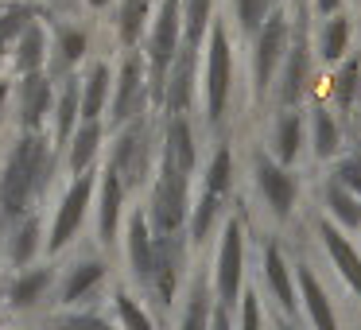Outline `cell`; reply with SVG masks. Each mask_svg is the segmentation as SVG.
I'll list each match as a JSON object with an SVG mask.
<instances>
[{
    "label": "cell",
    "instance_id": "cell-1",
    "mask_svg": "<svg viewBox=\"0 0 361 330\" xmlns=\"http://www.w3.org/2000/svg\"><path fill=\"white\" fill-rule=\"evenodd\" d=\"M233 35H229V20H214L210 35L202 47V102H206V125L218 128L229 113V97H233Z\"/></svg>",
    "mask_w": 361,
    "mask_h": 330
},
{
    "label": "cell",
    "instance_id": "cell-2",
    "mask_svg": "<svg viewBox=\"0 0 361 330\" xmlns=\"http://www.w3.org/2000/svg\"><path fill=\"white\" fill-rule=\"evenodd\" d=\"M144 214H148L152 237H179L183 226L190 221V175L159 159V175L152 183V198Z\"/></svg>",
    "mask_w": 361,
    "mask_h": 330
},
{
    "label": "cell",
    "instance_id": "cell-3",
    "mask_svg": "<svg viewBox=\"0 0 361 330\" xmlns=\"http://www.w3.org/2000/svg\"><path fill=\"white\" fill-rule=\"evenodd\" d=\"M152 109V90H148V63L144 51H121V66L113 71V94H109V128L133 125V121L148 117Z\"/></svg>",
    "mask_w": 361,
    "mask_h": 330
},
{
    "label": "cell",
    "instance_id": "cell-4",
    "mask_svg": "<svg viewBox=\"0 0 361 330\" xmlns=\"http://www.w3.org/2000/svg\"><path fill=\"white\" fill-rule=\"evenodd\" d=\"M291 32H295V16H291L288 4H280L264 20V28L249 39L252 43V94L257 97H264L276 86V74H280L283 55L291 47Z\"/></svg>",
    "mask_w": 361,
    "mask_h": 330
},
{
    "label": "cell",
    "instance_id": "cell-5",
    "mask_svg": "<svg viewBox=\"0 0 361 330\" xmlns=\"http://www.w3.org/2000/svg\"><path fill=\"white\" fill-rule=\"evenodd\" d=\"M307 12L295 8V32H291V47L288 55H283V66L280 74H276V105H280L283 113L288 109H299V97L307 94V86H311V59H314V47H311V28L303 24Z\"/></svg>",
    "mask_w": 361,
    "mask_h": 330
},
{
    "label": "cell",
    "instance_id": "cell-6",
    "mask_svg": "<svg viewBox=\"0 0 361 330\" xmlns=\"http://www.w3.org/2000/svg\"><path fill=\"white\" fill-rule=\"evenodd\" d=\"M152 159H156V148H152V128H148V117L133 121V125L117 128V140H113V152H109V167L121 175L128 190L140 187L152 171Z\"/></svg>",
    "mask_w": 361,
    "mask_h": 330
},
{
    "label": "cell",
    "instance_id": "cell-7",
    "mask_svg": "<svg viewBox=\"0 0 361 330\" xmlns=\"http://www.w3.org/2000/svg\"><path fill=\"white\" fill-rule=\"evenodd\" d=\"M90 59V24L74 16H51V78H71L82 63Z\"/></svg>",
    "mask_w": 361,
    "mask_h": 330
},
{
    "label": "cell",
    "instance_id": "cell-8",
    "mask_svg": "<svg viewBox=\"0 0 361 330\" xmlns=\"http://www.w3.org/2000/svg\"><path fill=\"white\" fill-rule=\"evenodd\" d=\"M94 175H97V171L74 175L71 187H66V195L59 198L55 221H51V241H47L51 252H63L66 245L74 241V233L82 229V221H86V210H90V202H94V183H97Z\"/></svg>",
    "mask_w": 361,
    "mask_h": 330
},
{
    "label": "cell",
    "instance_id": "cell-9",
    "mask_svg": "<svg viewBox=\"0 0 361 330\" xmlns=\"http://www.w3.org/2000/svg\"><path fill=\"white\" fill-rule=\"evenodd\" d=\"M241 276H245V229L237 218H226L221 226V245H218V268H214V288H218V303L233 307L241 299Z\"/></svg>",
    "mask_w": 361,
    "mask_h": 330
},
{
    "label": "cell",
    "instance_id": "cell-10",
    "mask_svg": "<svg viewBox=\"0 0 361 330\" xmlns=\"http://www.w3.org/2000/svg\"><path fill=\"white\" fill-rule=\"evenodd\" d=\"M198 82H202V51H195V47L183 43L179 55H175V63H171V71H167L164 105H159V109H164L167 117H190Z\"/></svg>",
    "mask_w": 361,
    "mask_h": 330
},
{
    "label": "cell",
    "instance_id": "cell-11",
    "mask_svg": "<svg viewBox=\"0 0 361 330\" xmlns=\"http://www.w3.org/2000/svg\"><path fill=\"white\" fill-rule=\"evenodd\" d=\"M55 78L47 71L39 74H27V78L16 82V102H20V128L24 133H43L47 117L55 113Z\"/></svg>",
    "mask_w": 361,
    "mask_h": 330
},
{
    "label": "cell",
    "instance_id": "cell-12",
    "mask_svg": "<svg viewBox=\"0 0 361 330\" xmlns=\"http://www.w3.org/2000/svg\"><path fill=\"white\" fill-rule=\"evenodd\" d=\"M252 175H257V190L264 195L272 218L288 221L291 206H295V198H299V183H295V175H291V167L276 164V159H268V156H257Z\"/></svg>",
    "mask_w": 361,
    "mask_h": 330
},
{
    "label": "cell",
    "instance_id": "cell-13",
    "mask_svg": "<svg viewBox=\"0 0 361 330\" xmlns=\"http://www.w3.org/2000/svg\"><path fill=\"white\" fill-rule=\"evenodd\" d=\"M35 195H39L35 179L8 156L4 167H0V218L24 221L27 210H32V202H35Z\"/></svg>",
    "mask_w": 361,
    "mask_h": 330
},
{
    "label": "cell",
    "instance_id": "cell-14",
    "mask_svg": "<svg viewBox=\"0 0 361 330\" xmlns=\"http://www.w3.org/2000/svg\"><path fill=\"white\" fill-rule=\"evenodd\" d=\"M47 59H51V12L43 20H35V24L12 43V71H16L20 78H27V74L47 71Z\"/></svg>",
    "mask_w": 361,
    "mask_h": 330
},
{
    "label": "cell",
    "instance_id": "cell-15",
    "mask_svg": "<svg viewBox=\"0 0 361 330\" xmlns=\"http://www.w3.org/2000/svg\"><path fill=\"white\" fill-rule=\"evenodd\" d=\"M319 241H322V249H326L330 264L338 268V276H342V280L350 283V291L361 299V252H357V245H353L334 221H319Z\"/></svg>",
    "mask_w": 361,
    "mask_h": 330
},
{
    "label": "cell",
    "instance_id": "cell-16",
    "mask_svg": "<svg viewBox=\"0 0 361 330\" xmlns=\"http://www.w3.org/2000/svg\"><path fill=\"white\" fill-rule=\"evenodd\" d=\"M152 12H156V0H117V8H113V32H117L121 51L144 47L148 28H152Z\"/></svg>",
    "mask_w": 361,
    "mask_h": 330
},
{
    "label": "cell",
    "instance_id": "cell-17",
    "mask_svg": "<svg viewBox=\"0 0 361 330\" xmlns=\"http://www.w3.org/2000/svg\"><path fill=\"white\" fill-rule=\"evenodd\" d=\"M125 195H128V187L121 183V175L113 167H105L102 183H97V237H102V245L117 241V226H121V214H125Z\"/></svg>",
    "mask_w": 361,
    "mask_h": 330
},
{
    "label": "cell",
    "instance_id": "cell-18",
    "mask_svg": "<svg viewBox=\"0 0 361 330\" xmlns=\"http://www.w3.org/2000/svg\"><path fill=\"white\" fill-rule=\"evenodd\" d=\"M125 237H128V264H133V276L152 288V268H156V237H152L148 214H144V210L128 214Z\"/></svg>",
    "mask_w": 361,
    "mask_h": 330
},
{
    "label": "cell",
    "instance_id": "cell-19",
    "mask_svg": "<svg viewBox=\"0 0 361 330\" xmlns=\"http://www.w3.org/2000/svg\"><path fill=\"white\" fill-rule=\"evenodd\" d=\"M159 159H167L171 167H179L183 175H195L198 144H195V125H190V117H167L164 152H159Z\"/></svg>",
    "mask_w": 361,
    "mask_h": 330
},
{
    "label": "cell",
    "instance_id": "cell-20",
    "mask_svg": "<svg viewBox=\"0 0 361 330\" xmlns=\"http://www.w3.org/2000/svg\"><path fill=\"white\" fill-rule=\"evenodd\" d=\"M78 86H82V121H102V113L109 109V94H113V66L105 59L86 63Z\"/></svg>",
    "mask_w": 361,
    "mask_h": 330
},
{
    "label": "cell",
    "instance_id": "cell-21",
    "mask_svg": "<svg viewBox=\"0 0 361 330\" xmlns=\"http://www.w3.org/2000/svg\"><path fill=\"white\" fill-rule=\"evenodd\" d=\"M55 136H51V144H55V152H63L66 144H71V136L78 133L82 125V86H78V74H71V78H63V90H59L55 97Z\"/></svg>",
    "mask_w": 361,
    "mask_h": 330
},
{
    "label": "cell",
    "instance_id": "cell-22",
    "mask_svg": "<svg viewBox=\"0 0 361 330\" xmlns=\"http://www.w3.org/2000/svg\"><path fill=\"white\" fill-rule=\"evenodd\" d=\"M55 156H59L55 144H51L43 133H24V136H20V144L12 148V159L32 175L39 190H43V183L51 179V171H55Z\"/></svg>",
    "mask_w": 361,
    "mask_h": 330
},
{
    "label": "cell",
    "instance_id": "cell-23",
    "mask_svg": "<svg viewBox=\"0 0 361 330\" xmlns=\"http://www.w3.org/2000/svg\"><path fill=\"white\" fill-rule=\"evenodd\" d=\"M350 35H353V24L345 12H338V16L330 20H319V32H314V59L326 66H338L345 55H350Z\"/></svg>",
    "mask_w": 361,
    "mask_h": 330
},
{
    "label": "cell",
    "instance_id": "cell-24",
    "mask_svg": "<svg viewBox=\"0 0 361 330\" xmlns=\"http://www.w3.org/2000/svg\"><path fill=\"white\" fill-rule=\"evenodd\" d=\"M102 140H105V125L102 121H82L78 133L66 144V171L71 175H86L94 171L97 156H102Z\"/></svg>",
    "mask_w": 361,
    "mask_h": 330
},
{
    "label": "cell",
    "instance_id": "cell-25",
    "mask_svg": "<svg viewBox=\"0 0 361 330\" xmlns=\"http://www.w3.org/2000/svg\"><path fill=\"white\" fill-rule=\"evenodd\" d=\"M264 280H268V291L276 295V303H280L283 314H295V283H291V268L288 260H283V249L276 241H268L264 249Z\"/></svg>",
    "mask_w": 361,
    "mask_h": 330
},
{
    "label": "cell",
    "instance_id": "cell-26",
    "mask_svg": "<svg viewBox=\"0 0 361 330\" xmlns=\"http://www.w3.org/2000/svg\"><path fill=\"white\" fill-rule=\"evenodd\" d=\"M295 276H299V299H303V307H307V319H311V326H314V330H338L334 307H330L322 283L314 280V272H311L307 264H299Z\"/></svg>",
    "mask_w": 361,
    "mask_h": 330
},
{
    "label": "cell",
    "instance_id": "cell-27",
    "mask_svg": "<svg viewBox=\"0 0 361 330\" xmlns=\"http://www.w3.org/2000/svg\"><path fill=\"white\" fill-rule=\"evenodd\" d=\"M303 140H307V125H303V113L299 109H288L280 113L276 121V133H272V144H276V164L291 167L303 152Z\"/></svg>",
    "mask_w": 361,
    "mask_h": 330
},
{
    "label": "cell",
    "instance_id": "cell-28",
    "mask_svg": "<svg viewBox=\"0 0 361 330\" xmlns=\"http://www.w3.org/2000/svg\"><path fill=\"white\" fill-rule=\"evenodd\" d=\"M214 20H218V0H183V43L202 51Z\"/></svg>",
    "mask_w": 361,
    "mask_h": 330
},
{
    "label": "cell",
    "instance_id": "cell-29",
    "mask_svg": "<svg viewBox=\"0 0 361 330\" xmlns=\"http://www.w3.org/2000/svg\"><path fill=\"white\" fill-rule=\"evenodd\" d=\"M322 206H326V214L342 229H361V198L350 195V190H345L334 175L322 183Z\"/></svg>",
    "mask_w": 361,
    "mask_h": 330
},
{
    "label": "cell",
    "instance_id": "cell-30",
    "mask_svg": "<svg viewBox=\"0 0 361 330\" xmlns=\"http://www.w3.org/2000/svg\"><path fill=\"white\" fill-rule=\"evenodd\" d=\"M43 16H47V8H39L35 0H0V39L16 43Z\"/></svg>",
    "mask_w": 361,
    "mask_h": 330
},
{
    "label": "cell",
    "instance_id": "cell-31",
    "mask_svg": "<svg viewBox=\"0 0 361 330\" xmlns=\"http://www.w3.org/2000/svg\"><path fill=\"white\" fill-rule=\"evenodd\" d=\"M276 8H280V0H229V24L237 28V35L252 39Z\"/></svg>",
    "mask_w": 361,
    "mask_h": 330
},
{
    "label": "cell",
    "instance_id": "cell-32",
    "mask_svg": "<svg viewBox=\"0 0 361 330\" xmlns=\"http://www.w3.org/2000/svg\"><path fill=\"white\" fill-rule=\"evenodd\" d=\"M311 144H314V156L319 159H334L342 152V128H338L334 113L322 109V105L311 113Z\"/></svg>",
    "mask_w": 361,
    "mask_h": 330
},
{
    "label": "cell",
    "instance_id": "cell-33",
    "mask_svg": "<svg viewBox=\"0 0 361 330\" xmlns=\"http://www.w3.org/2000/svg\"><path fill=\"white\" fill-rule=\"evenodd\" d=\"M330 94H334V102L342 105V109H353V105L361 102V55H345L342 63H338Z\"/></svg>",
    "mask_w": 361,
    "mask_h": 330
},
{
    "label": "cell",
    "instance_id": "cell-34",
    "mask_svg": "<svg viewBox=\"0 0 361 330\" xmlns=\"http://www.w3.org/2000/svg\"><path fill=\"white\" fill-rule=\"evenodd\" d=\"M202 190L206 195H218V198H229V190H233V152H229V144L214 148L210 164L202 171Z\"/></svg>",
    "mask_w": 361,
    "mask_h": 330
},
{
    "label": "cell",
    "instance_id": "cell-35",
    "mask_svg": "<svg viewBox=\"0 0 361 330\" xmlns=\"http://www.w3.org/2000/svg\"><path fill=\"white\" fill-rule=\"evenodd\" d=\"M102 280H105L102 260H82V264H74L71 276L63 280V303H78V299H86Z\"/></svg>",
    "mask_w": 361,
    "mask_h": 330
},
{
    "label": "cell",
    "instance_id": "cell-36",
    "mask_svg": "<svg viewBox=\"0 0 361 330\" xmlns=\"http://www.w3.org/2000/svg\"><path fill=\"white\" fill-rule=\"evenodd\" d=\"M39 237H43L39 221H35V214H27V218L16 226V241H12V260H16V264H32V257L39 252Z\"/></svg>",
    "mask_w": 361,
    "mask_h": 330
},
{
    "label": "cell",
    "instance_id": "cell-37",
    "mask_svg": "<svg viewBox=\"0 0 361 330\" xmlns=\"http://www.w3.org/2000/svg\"><path fill=\"white\" fill-rule=\"evenodd\" d=\"M210 322H214V314H210V291H206V283H195L179 330H210Z\"/></svg>",
    "mask_w": 361,
    "mask_h": 330
},
{
    "label": "cell",
    "instance_id": "cell-38",
    "mask_svg": "<svg viewBox=\"0 0 361 330\" xmlns=\"http://www.w3.org/2000/svg\"><path fill=\"white\" fill-rule=\"evenodd\" d=\"M51 283V272L47 268H32V272H24L16 283H12V303L16 307H32L35 299L43 295V288Z\"/></svg>",
    "mask_w": 361,
    "mask_h": 330
},
{
    "label": "cell",
    "instance_id": "cell-39",
    "mask_svg": "<svg viewBox=\"0 0 361 330\" xmlns=\"http://www.w3.org/2000/svg\"><path fill=\"white\" fill-rule=\"evenodd\" d=\"M117 314H121V322H125V330H156L152 319L144 314V307L136 303L133 295H125V291H117Z\"/></svg>",
    "mask_w": 361,
    "mask_h": 330
},
{
    "label": "cell",
    "instance_id": "cell-40",
    "mask_svg": "<svg viewBox=\"0 0 361 330\" xmlns=\"http://www.w3.org/2000/svg\"><path fill=\"white\" fill-rule=\"evenodd\" d=\"M334 179L342 183V187L350 190V195H357V198H361V152H350V156L338 159Z\"/></svg>",
    "mask_w": 361,
    "mask_h": 330
},
{
    "label": "cell",
    "instance_id": "cell-41",
    "mask_svg": "<svg viewBox=\"0 0 361 330\" xmlns=\"http://www.w3.org/2000/svg\"><path fill=\"white\" fill-rule=\"evenodd\" d=\"M245 303H241V330H264L260 326V303H257V295H241Z\"/></svg>",
    "mask_w": 361,
    "mask_h": 330
},
{
    "label": "cell",
    "instance_id": "cell-42",
    "mask_svg": "<svg viewBox=\"0 0 361 330\" xmlns=\"http://www.w3.org/2000/svg\"><path fill=\"white\" fill-rule=\"evenodd\" d=\"M59 330H113L105 319H97V314H74V319L59 322Z\"/></svg>",
    "mask_w": 361,
    "mask_h": 330
},
{
    "label": "cell",
    "instance_id": "cell-43",
    "mask_svg": "<svg viewBox=\"0 0 361 330\" xmlns=\"http://www.w3.org/2000/svg\"><path fill=\"white\" fill-rule=\"evenodd\" d=\"M307 8H311L314 20H330L345 8V0H307Z\"/></svg>",
    "mask_w": 361,
    "mask_h": 330
},
{
    "label": "cell",
    "instance_id": "cell-44",
    "mask_svg": "<svg viewBox=\"0 0 361 330\" xmlns=\"http://www.w3.org/2000/svg\"><path fill=\"white\" fill-rule=\"evenodd\" d=\"M82 8H86L90 16H102V12L117 8V0H82Z\"/></svg>",
    "mask_w": 361,
    "mask_h": 330
},
{
    "label": "cell",
    "instance_id": "cell-45",
    "mask_svg": "<svg viewBox=\"0 0 361 330\" xmlns=\"http://www.w3.org/2000/svg\"><path fill=\"white\" fill-rule=\"evenodd\" d=\"M210 330H233V322H229V311H226V307H218V311H214Z\"/></svg>",
    "mask_w": 361,
    "mask_h": 330
},
{
    "label": "cell",
    "instance_id": "cell-46",
    "mask_svg": "<svg viewBox=\"0 0 361 330\" xmlns=\"http://www.w3.org/2000/svg\"><path fill=\"white\" fill-rule=\"evenodd\" d=\"M8 97H12V82H8V78H0V113H4V105H8Z\"/></svg>",
    "mask_w": 361,
    "mask_h": 330
},
{
    "label": "cell",
    "instance_id": "cell-47",
    "mask_svg": "<svg viewBox=\"0 0 361 330\" xmlns=\"http://www.w3.org/2000/svg\"><path fill=\"white\" fill-rule=\"evenodd\" d=\"M4 63H12V43L0 39V66H4Z\"/></svg>",
    "mask_w": 361,
    "mask_h": 330
},
{
    "label": "cell",
    "instance_id": "cell-48",
    "mask_svg": "<svg viewBox=\"0 0 361 330\" xmlns=\"http://www.w3.org/2000/svg\"><path fill=\"white\" fill-rule=\"evenodd\" d=\"M35 4H39V8H51V0H35Z\"/></svg>",
    "mask_w": 361,
    "mask_h": 330
},
{
    "label": "cell",
    "instance_id": "cell-49",
    "mask_svg": "<svg viewBox=\"0 0 361 330\" xmlns=\"http://www.w3.org/2000/svg\"><path fill=\"white\" fill-rule=\"evenodd\" d=\"M280 330H295V326H291V322H280Z\"/></svg>",
    "mask_w": 361,
    "mask_h": 330
}]
</instances>
